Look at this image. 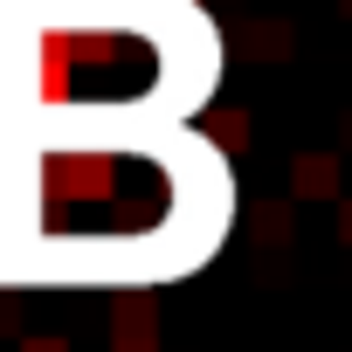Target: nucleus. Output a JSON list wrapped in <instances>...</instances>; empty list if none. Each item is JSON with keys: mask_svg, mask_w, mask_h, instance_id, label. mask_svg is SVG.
Masks as SVG:
<instances>
[{"mask_svg": "<svg viewBox=\"0 0 352 352\" xmlns=\"http://www.w3.org/2000/svg\"><path fill=\"white\" fill-rule=\"evenodd\" d=\"M69 76V42H42V97H63Z\"/></svg>", "mask_w": 352, "mask_h": 352, "instance_id": "1", "label": "nucleus"}, {"mask_svg": "<svg viewBox=\"0 0 352 352\" xmlns=\"http://www.w3.org/2000/svg\"><path fill=\"white\" fill-rule=\"evenodd\" d=\"M21 352H69V338H21Z\"/></svg>", "mask_w": 352, "mask_h": 352, "instance_id": "2", "label": "nucleus"}]
</instances>
